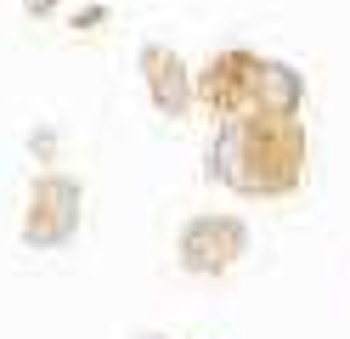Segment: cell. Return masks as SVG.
Instances as JSON below:
<instances>
[{
  "mask_svg": "<svg viewBox=\"0 0 350 339\" xmlns=\"http://www.w3.org/2000/svg\"><path fill=\"white\" fill-rule=\"evenodd\" d=\"M79 221H85V187L74 175H62V170H40L29 181L23 226H17L23 243L29 249H62V243H74Z\"/></svg>",
  "mask_w": 350,
  "mask_h": 339,
  "instance_id": "3957f363",
  "label": "cell"
},
{
  "mask_svg": "<svg viewBox=\"0 0 350 339\" xmlns=\"http://www.w3.org/2000/svg\"><path fill=\"white\" fill-rule=\"evenodd\" d=\"M243 255H249V221H237L226 210L187 215L181 232H175V260L192 277H226Z\"/></svg>",
  "mask_w": 350,
  "mask_h": 339,
  "instance_id": "277c9868",
  "label": "cell"
},
{
  "mask_svg": "<svg viewBox=\"0 0 350 339\" xmlns=\"http://www.w3.org/2000/svg\"><path fill=\"white\" fill-rule=\"evenodd\" d=\"M136 339H170V334H136Z\"/></svg>",
  "mask_w": 350,
  "mask_h": 339,
  "instance_id": "9c48e42d",
  "label": "cell"
},
{
  "mask_svg": "<svg viewBox=\"0 0 350 339\" xmlns=\"http://www.w3.org/2000/svg\"><path fill=\"white\" fill-rule=\"evenodd\" d=\"M305 158H311V142H305L299 119L249 113V119H221V130L209 142V175L237 198L277 203L299 192Z\"/></svg>",
  "mask_w": 350,
  "mask_h": 339,
  "instance_id": "6da1fadb",
  "label": "cell"
},
{
  "mask_svg": "<svg viewBox=\"0 0 350 339\" xmlns=\"http://www.w3.org/2000/svg\"><path fill=\"white\" fill-rule=\"evenodd\" d=\"M102 12H107V6H85L74 23H79V29H96V23H102Z\"/></svg>",
  "mask_w": 350,
  "mask_h": 339,
  "instance_id": "ba28073f",
  "label": "cell"
},
{
  "mask_svg": "<svg viewBox=\"0 0 350 339\" xmlns=\"http://www.w3.org/2000/svg\"><path fill=\"white\" fill-rule=\"evenodd\" d=\"M29 153H34V158H51V153H57V147H51V130H34V147H29Z\"/></svg>",
  "mask_w": 350,
  "mask_h": 339,
  "instance_id": "52a82bcc",
  "label": "cell"
},
{
  "mask_svg": "<svg viewBox=\"0 0 350 339\" xmlns=\"http://www.w3.org/2000/svg\"><path fill=\"white\" fill-rule=\"evenodd\" d=\"M57 6H62V0H23V12H29L34 23H46V17L57 12Z\"/></svg>",
  "mask_w": 350,
  "mask_h": 339,
  "instance_id": "8992f818",
  "label": "cell"
},
{
  "mask_svg": "<svg viewBox=\"0 0 350 339\" xmlns=\"http://www.w3.org/2000/svg\"><path fill=\"white\" fill-rule=\"evenodd\" d=\"M198 102L215 119H249V113H277V119H299L305 102V74L294 62H277L249 45H226L215 51L198 74Z\"/></svg>",
  "mask_w": 350,
  "mask_h": 339,
  "instance_id": "7a4b0ae2",
  "label": "cell"
},
{
  "mask_svg": "<svg viewBox=\"0 0 350 339\" xmlns=\"http://www.w3.org/2000/svg\"><path fill=\"white\" fill-rule=\"evenodd\" d=\"M142 85H147V97L164 119H187L198 108V74L181 62L175 45H159V40L142 45Z\"/></svg>",
  "mask_w": 350,
  "mask_h": 339,
  "instance_id": "5b68a950",
  "label": "cell"
}]
</instances>
